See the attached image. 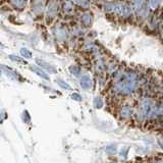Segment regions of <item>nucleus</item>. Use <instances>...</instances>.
<instances>
[{
    "mask_svg": "<svg viewBox=\"0 0 163 163\" xmlns=\"http://www.w3.org/2000/svg\"><path fill=\"white\" fill-rule=\"evenodd\" d=\"M104 10L106 12H110V14H122L123 6L119 3H116V2H107L104 4Z\"/></svg>",
    "mask_w": 163,
    "mask_h": 163,
    "instance_id": "nucleus-1",
    "label": "nucleus"
},
{
    "mask_svg": "<svg viewBox=\"0 0 163 163\" xmlns=\"http://www.w3.org/2000/svg\"><path fill=\"white\" fill-rule=\"evenodd\" d=\"M58 2L56 0H51L48 4V7H47V19H52L56 16L57 12H58Z\"/></svg>",
    "mask_w": 163,
    "mask_h": 163,
    "instance_id": "nucleus-2",
    "label": "nucleus"
},
{
    "mask_svg": "<svg viewBox=\"0 0 163 163\" xmlns=\"http://www.w3.org/2000/svg\"><path fill=\"white\" fill-rule=\"evenodd\" d=\"M53 34L55 36V38L58 39V40H65L67 38V32L62 26H57L53 29Z\"/></svg>",
    "mask_w": 163,
    "mask_h": 163,
    "instance_id": "nucleus-3",
    "label": "nucleus"
},
{
    "mask_svg": "<svg viewBox=\"0 0 163 163\" xmlns=\"http://www.w3.org/2000/svg\"><path fill=\"white\" fill-rule=\"evenodd\" d=\"M33 10L36 14H40L44 7V0H33Z\"/></svg>",
    "mask_w": 163,
    "mask_h": 163,
    "instance_id": "nucleus-4",
    "label": "nucleus"
},
{
    "mask_svg": "<svg viewBox=\"0 0 163 163\" xmlns=\"http://www.w3.org/2000/svg\"><path fill=\"white\" fill-rule=\"evenodd\" d=\"M80 84H81V87L83 88L84 90H89L91 89L92 87V81L91 78L89 76H84L81 78L80 80Z\"/></svg>",
    "mask_w": 163,
    "mask_h": 163,
    "instance_id": "nucleus-5",
    "label": "nucleus"
},
{
    "mask_svg": "<svg viewBox=\"0 0 163 163\" xmlns=\"http://www.w3.org/2000/svg\"><path fill=\"white\" fill-rule=\"evenodd\" d=\"M81 21L85 27H90L92 25V21H93V17L89 12H85V14H82Z\"/></svg>",
    "mask_w": 163,
    "mask_h": 163,
    "instance_id": "nucleus-6",
    "label": "nucleus"
},
{
    "mask_svg": "<svg viewBox=\"0 0 163 163\" xmlns=\"http://www.w3.org/2000/svg\"><path fill=\"white\" fill-rule=\"evenodd\" d=\"M132 7L134 8V10L138 14L141 9H143L145 6V0H133L132 1Z\"/></svg>",
    "mask_w": 163,
    "mask_h": 163,
    "instance_id": "nucleus-7",
    "label": "nucleus"
},
{
    "mask_svg": "<svg viewBox=\"0 0 163 163\" xmlns=\"http://www.w3.org/2000/svg\"><path fill=\"white\" fill-rule=\"evenodd\" d=\"M37 62H38V64L40 65L42 68H44V69H46L47 71H49L50 74H56V69H55L54 66H52V65L48 64L47 62H45V61L43 60H40V59H37Z\"/></svg>",
    "mask_w": 163,
    "mask_h": 163,
    "instance_id": "nucleus-8",
    "label": "nucleus"
},
{
    "mask_svg": "<svg viewBox=\"0 0 163 163\" xmlns=\"http://www.w3.org/2000/svg\"><path fill=\"white\" fill-rule=\"evenodd\" d=\"M119 113H120L122 118H123V119H127V118H129L132 115V108L129 105H125V106H123L122 108L120 109Z\"/></svg>",
    "mask_w": 163,
    "mask_h": 163,
    "instance_id": "nucleus-9",
    "label": "nucleus"
},
{
    "mask_svg": "<svg viewBox=\"0 0 163 163\" xmlns=\"http://www.w3.org/2000/svg\"><path fill=\"white\" fill-rule=\"evenodd\" d=\"M62 9H63V12H64L65 14H71L72 12H74V5H72L71 2L66 0V1L63 2Z\"/></svg>",
    "mask_w": 163,
    "mask_h": 163,
    "instance_id": "nucleus-10",
    "label": "nucleus"
},
{
    "mask_svg": "<svg viewBox=\"0 0 163 163\" xmlns=\"http://www.w3.org/2000/svg\"><path fill=\"white\" fill-rule=\"evenodd\" d=\"M9 3L16 9H23L26 5V0H9Z\"/></svg>",
    "mask_w": 163,
    "mask_h": 163,
    "instance_id": "nucleus-11",
    "label": "nucleus"
},
{
    "mask_svg": "<svg viewBox=\"0 0 163 163\" xmlns=\"http://www.w3.org/2000/svg\"><path fill=\"white\" fill-rule=\"evenodd\" d=\"M31 69L33 70V71L35 72V74H37L39 76H41L42 79H44V80H49V76H48L46 72L43 71V69H41V68H38L36 66H32L31 67Z\"/></svg>",
    "mask_w": 163,
    "mask_h": 163,
    "instance_id": "nucleus-12",
    "label": "nucleus"
},
{
    "mask_svg": "<svg viewBox=\"0 0 163 163\" xmlns=\"http://www.w3.org/2000/svg\"><path fill=\"white\" fill-rule=\"evenodd\" d=\"M132 14V6L129 5V4H125L123 6V10H122V15L124 17H129L131 16Z\"/></svg>",
    "mask_w": 163,
    "mask_h": 163,
    "instance_id": "nucleus-13",
    "label": "nucleus"
},
{
    "mask_svg": "<svg viewBox=\"0 0 163 163\" xmlns=\"http://www.w3.org/2000/svg\"><path fill=\"white\" fill-rule=\"evenodd\" d=\"M21 53L24 57H26V58H31V57H32V53H31V51H29V50L26 49V48L21 49Z\"/></svg>",
    "mask_w": 163,
    "mask_h": 163,
    "instance_id": "nucleus-14",
    "label": "nucleus"
},
{
    "mask_svg": "<svg viewBox=\"0 0 163 163\" xmlns=\"http://www.w3.org/2000/svg\"><path fill=\"white\" fill-rule=\"evenodd\" d=\"M160 2H161V0H151V2H150L151 8H153V9H156V8L159 6Z\"/></svg>",
    "mask_w": 163,
    "mask_h": 163,
    "instance_id": "nucleus-15",
    "label": "nucleus"
},
{
    "mask_svg": "<svg viewBox=\"0 0 163 163\" xmlns=\"http://www.w3.org/2000/svg\"><path fill=\"white\" fill-rule=\"evenodd\" d=\"M69 69H70V72L74 74V76H78V74H81V68L78 67V66H71Z\"/></svg>",
    "mask_w": 163,
    "mask_h": 163,
    "instance_id": "nucleus-16",
    "label": "nucleus"
},
{
    "mask_svg": "<svg viewBox=\"0 0 163 163\" xmlns=\"http://www.w3.org/2000/svg\"><path fill=\"white\" fill-rule=\"evenodd\" d=\"M56 83L58 84L59 86H60L61 88H63V89H66V90H70V87L67 85L66 83H64L63 81H61V80H57L56 81Z\"/></svg>",
    "mask_w": 163,
    "mask_h": 163,
    "instance_id": "nucleus-17",
    "label": "nucleus"
},
{
    "mask_svg": "<svg viewBox=\"0 0 163 163\" xmlns=\"http://www.w3.org/2000/svg\"><path fill=\"white\" fill-rule=\"evenodd\" d=\"M9 58L11 59V60H14V61H17L19 63H26V61H24L23 59L19 58V56H15V55H10Z\"/></svg>",
    "mask_w": 163,
    "mask_h": 163,
    "instance_id": "nucleus-18",
    "label": "nucleus"
},
{
    "mask_svg": "<svg viewBox=\"0 0 163 163\" xmlns=\"http://www.w3.org/2000/svg\"><path fill=\"white\" fill-rule=\"evenodd\" d=\"M94 104H95L96 108H101V107H102V105H103L102 100H101L100 98H96L95 101H94Z\"/></svg>",
    "mask_w": 163,
    "mask_h": 163,
    "instance_id": "nucleus-19",
    "label": "nucleus"
},
{
    "mask_svg": "<svg viewBox=\"0 0 163 163\" xmlns=\"http://www.w3.org/2000/svg\"><path fill=\"white\" fill-rule=\"evenodd\" d=\"M71 98L74 99V100H76V101H82V97L80 94H78V93H74L71 95Z\"/></svg>",
    "mask_w": 163,
    "mask_h": 163,
    "instance_id": "nucleus-20",
    "label": "nucleus"
},
{
    "mask_svg": "<svg viewBox=\"0 0 163 163\" xmlns=\"http://www.w3.org/2000/svg\"><path fill=\"white\" fill-rule=\"evenodd\" d=\"M115 150H116V148H115L114 146H110V147H108V148H107L106 150H105V151H106L108 154H113L114 152H115Z\"/></svg>",
    "mask_w": 163,
    "mask_h": 163,
    "instance_id": "nucleus-21",
    "label": "nucleus"
},
{
    "mask_svg": "<svg viewBox=\"0 0 163 163\" xmlns=\"http://www.w3.org/2000/svg\"><path fill=\"white\" fill-rule=\"evenodd\" d=\"M127 151H129V149H125V150H123V151H122V152H120V155H123V157H125V156H127Z\"/></svg>",
    "mask_w": 163,
    "mask_h": 163,
    "instance_id": "nucleus-22",
    "label": "nucleus"
},
{
    "mask_svg": "<svg viewBox=\"0 0 163 163\" xmlns=\"http://www.w3.org/2000/svg\"><path fill=\"white\" fill-rule=\"evenodd\" d=\"M158 143H159V145H160V147L163 149V140H159L158 141Z\"/></svg>",
    "mask_w": 163,
    "mask_h": 163,
    "instance_id": "nucleus-23",
    "label": "nucleus"
},
{
    "mask_svg": "<svg viewBox=\"0 0 163 163\" xmlns=\"http://www.w3.org/2000/svg\"><path fill=\"white\" fill-rule=\"evenodd\" d=\"M74 3H76V4H80V2L82 1V0H71Z\"/></svg>",
    "mask_w": 163,
    "mask_h": 163,
    "instance_id": "nucleus-24",
    "label": "nucleus"
},
{
    "mask_svg": "<svg viewBox=\"0 0 163 163\" xmlns=\"http://www.w3.org/2000/svg\"><path fill=\"white\" fill-rule=\"evenodd\" d=\"M161 36H162V38H163V23H162V25H161Z\"/></svg>",
    "mask_w": 163,
    "mask_h": 163,
    "instance_id": "nucleus-25",
    "label": "nucleus"
},
{
    "mask_svg": "<svg viewBox=\"0 0 163 163\" xmlns=\"http://www.w3.org/2000/svg\"><path fill=\"white\" fill-rule=\"evenodd\" d=\"M156 163H163V161H158V162H156Z\"/></svg>",
    "mask_w": 163,
    "mask_h": 163,
    "instance_id": "nucleus-26",
    "label": "nucleus"
}]
</instances>
